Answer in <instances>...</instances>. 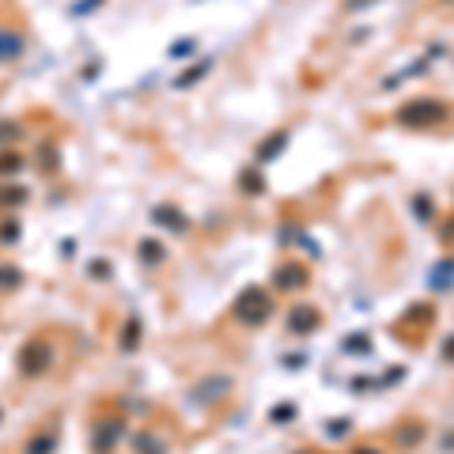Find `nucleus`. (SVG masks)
<instances>
[{"mask_svg":"<svg viewBox=\"0 0 454 454\" xmlns=\"http://www.w3.org/2000/svg\"><path fill=\"white\" fill-rule=\"evenodd\" d=\"M451 118L447 103L439 99H413L397 110V125H409V129H432V125H443Z\"/></svg>","mask_w":454,"mask_h":454,"instance_id":"obj_1","label":"nucleus"},{"mask_svg":"<svg viewBox=\"0 0 454 454\" xmlns=\"http://www.w3.org/2000/svg\"><path fill=\"white\" fill-rule=\"evenodd\" d=\"M269 314H273V299H269L265 288H246L235 299V318L246 322V326H262Z\"/></svg>","mask_w":454,"mask_h":454,"instance_id":"obj_2","label":"nucleus"},{"mask_svg":"<svg viewBox=\"0 0 454 454\" xmlns=\"http://www.w3.org/2000/svg\"><path fill=\"white\" fill-rule=\"evenodd\" d=\"M50 364H53V348L45 345V341H31V345L23 348V356H20V371L23 375H42Z\"/></svg>","mask_w":454,"mask_h":454,"instance_id":"obj_3","label":"nucleus"},{"mask_svg":"<svg viewBox=\"0 0 454 454\" xmlns=\"http://www.w3.org/2000/svg\"><path fill=\"white\" fill-rule=\"evenodd\" d=\"M273 284H276L281 292H299L303 284H307V269L295 265V262H288V265H281V269L273 273Z\"/></svg>","mask_w":454,"mask_h":454,"instance_id":"obj_4","label":"nucleus"},{"mask_svg":"<svg viewBox=\"0 0 454 454\" xmlns=\"http://www.w3.org/2000/svg\"><path fill=\"white\" fill-rule=\"evenodd\" d=\"M27 50V38L20 31H12V27H0V61H15L23 57Z\"/></svg>","mask_w":454,"mask_h":454,"instance_id":"obj_5","label":"nucleus"},{"mask_svg":"<svg viewBox=\"0 0 454 454\" xmlns=\"http://www.w3.org/2000/svg\"><path fill=\"white\" fill-rule=\"evenodd\" d=\"M288 326H292V333H311V329H318V311H314V307H295Z\"/></svg>","mask_w":454,"mask_h":454,"instance_id":"obj_6","label":"nucleus"},{"mask_svg":"<svg viewBox=\"0 0 454 454\" xmlns=\"http://www.w3.org/2000/svg\"><path fill=\"white\" fill-rule=\"evenodd\" d=\"M451 281H454V257H447V262H439L432 269V288L435 292H451Z\"/></svg>","mask_w":454,"mask_h":454,"instance_id":"obj_7","label":"nucleus"},{"mask_svg":"<svg viewBox=\"0 0 454 454\" xmlns=\"http://www.w3.org/2000/svg\"><path fill=\"white\" fill-rule=\"evenodd\" d=\"M152 216L159 220V224H166L171 231H186V216H178V212H174L171 205H159V208L152 212Z\"/></svg>","mask_w":454,"mask_h":454,"instance_id":"obj_8","label":"nucleus"},{"mask_svg":"<svg viewBox=\"0 0 454 454\" xmlns=\"http://www.w3.org/2000/svg\"><path fill=\"white\" fill-rule=\"evenodd\" d=\"M114 435H122V424H103V428H99L95 447L99 451H110V447H114Z\"/></svg>","mask_w":454,"mask_h":454,"instance_id":"obj_9","label":"nucleus"},{"mask_svg":"<svg viewBox=\"0 0 454 454\" xmlns=\"http://www.w3.org/2000/svg\"><path fill=\"white\" fill-rule=\"evenodd\" d=\"M141 262L159 265V262H163V246H159V243H152V239H144V243H141Z\"/></svg>","mask_w":454,"mask_h":454,"instance_id":"obj_10","label":"nucleus"},{"mask_svg":"<svg viewBox=\"0 0 454 454\" xmlns=\"http://www.w3.org/2000/svg\"><path fill=\"white\" fill-rule=\"evenodd\" d=\"M208 69H212V61H201V64H197V69H190V72H186V76H182V80H178V87H190V83H197V80H201V76H205V72H208Z\"/></svg>","mask_w":454,"mask_h":454,"instance_id":"obj_11","label":"nucleus"},{"mask_svg":"<svg viewBox=\"0 0 454 454\" xmlns=\"http://www.w3.org/2000/svg\"><path fill=\"white\" fill-rule=\"evenodd\" d=\"M136 333H141V322H136V318H129L125 337H122V348H125V352H133V348H136Z\"/></svg>","mask_w":454,"mask_h":454,"instance_id":"obj_12","label":"nucleus"},{"mask_svg":"<svg viewBox=\"0 0 454 454\" xmlns=\"http://www.w3.org/2000/svg\"><path fill=\"white\" fill-rule=\"evenodd\" d=\"M0 284H8V288H20V284H23V273H20V269H12V265H4V269H0Z\"/></svg>","mask_w":454,"mask_h":454,"instance_id":"obj_13","label":"nucleus"},{"mask_svg":"<svg viewBox=\"0 0 454 454\" xmlns=\"http://www.w3.org/2000/svg\"><path fill=\"white\" fill-rule=\"evenodd\" d=\"M413 208H416V216H420V220H432V201L428 197H424V193H416V201H413Z\"/></svg>","mask_w":454,"mask_h":454,"instance_id":"obj_14","label":"nucleus"},{"mask_svg":"<svg viewBox=\"0 0 454 454\" xmlns=\"http://www.w3.org/2000/svg\"><path fill=\"white\" fill-rule=\"evenodd\" d=\"M284 141H288L284 133H276V141H265V144H262V159H269V155H276V152H281Z\"/></svg>","mask_w":454,"mask_h":454,"instance_id":"obj_15","label":"nucleus"},{"mask_svg":"<svg viewBox=\"0 0 454 454\" xmlns=\"http://www.w3.org/2000/svg\"><path fill=\"white\" fill-rule=\"evenodd\" d=\"M53 451V435H38L34 447H27V454H50Z\"/></svg>","mask_w":454,"mask_h":454,"instance_id":"obj_16","label":"nucleus"},{"mask_svg":"<svg viewBox=\"0 0 454 454\" xmlns=\"http://www.w3.org/2000/svg\"><path fill=\"white\" fill-rule=\"evenodd\" d=\"M171 53H174V57H190V53H193V38L174 42V45H171Z\"/></svg>","mask_w":454,"mask_h":454,"instance_id":"obj_17","label":"nucleus"},{"mask_svg":"<svg viewBox=\"0 0 454 454\" xmlns=\"http://www.w3.org/2000/svg\"><path fill=\"white\" fill-rule=\"evenodd\" d=\"M367 345H371L367 337H348L345 341V352H367Z\"/></svg>","mask_w":454,"mask_h":454,"instance_id":"obj_18","label":"nucleus"},{"mask_svg":"<svg viewBox=\"0 0 454 454\" xmlns=\"http://www.w3.org/2000/svg\"><path fill=\"white\" fill-rule=\"evenodd\" d=\"M239 182H243L250 193H262V178H257V174H246V178H239Z\"/></svg>","mask_w":454,"mask_h":454,"instance_id":"obj_19","label":"nucleus"},{"mask_svg":"<svg viewBox=\"0 0 454 454\" xmlns=\"http://www.w3.org/2000/svg\"><path fill=\"white\" fill-rule=\"evenodd\" d=\"M0 171H4V174L20 171V159H15V155H4V159H0Z\"/></svg>","mask_w":454,"mask_h":454,"instance_id":"obj_20","label":"nucleus"},{"mask_svg":"<svg viewBox=\"0 0 454 454\" xmlns=\"http://www.w3.org/2000/svg\"><path fill=\"white\" fill-rule=\"evenodd\" d=\"M20 224H4V243H15V239H20V231H15Z\"/></svg>","mask_w":454,"mask_h":454,"instance_id":"obj_21","label":"nucleus"},{"mask_svg":"<svg viewBox=\"0 0 454 454\" xmlns=\"http://www.w3.org/2000/svg\"><path fill=\"white\" fill-rule=\"evenodd\" d=\"M15 133H20V129H15V125H8V122H4V125H0V141H12V136H15Z\"/></svg>","mask_w":454,"mask_h":454,"instance_id":"obj_22","label":"nucleus"},{"mask_svg":"<svg viewBox=\"0 0 454 454\" xmlns=\"http://www.w3.org/2000/svg\"><path fill=\"white\" fill-rule=\"evenodd\" d=\"M273 416H276V420H292V405H281V409H276Z\"/></svg>","mask_w":454,"mask_h":454,"instance_id":"obj_23","label":"nucleus"},{"mask_svg":"<svg viewBox=\"0 0 454 454\" xmlns=\"http://www.w3.org/2000/svg\"><path fill=\"white\" fill-rule=\"evenodd\" d=\"M447 356H454V337L447 341Z\"/></svg>","mask_w":454,"mask_h":454,"instance_id":"obj_24","label":"nucleus"},{"mask_svg":"<svg viewBox=\"0 0 454 454\" xmlns=\"http://www.w3.org/2000/svg\"><path fill=\"white\" fill-rule=\"evenodd\" d=\"M356 454H378V451H371V447H360Z\"/></svg>","mask_w":454,"mask_h":454,"instance_id":"obj_25","label":"nucleus"}]
</instances>
